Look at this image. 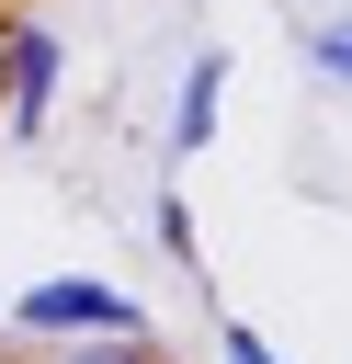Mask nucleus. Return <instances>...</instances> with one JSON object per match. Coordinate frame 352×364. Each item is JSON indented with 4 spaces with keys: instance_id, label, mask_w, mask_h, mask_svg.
<instances>
[{
    "instance_id": "nucleus-1",
    "label": "nucleus",
    "mask_w": 352,
    "mask_h": 364,
    "mask_svg": "<svg viewBox=\"0 0 352 364\" xmlns=\"http://www.w3.org/2000/svg\"><path fill=\"white\" fill-rule=\"evenodd\" d=\"M23 330H102V341H136V296H114V284H34V296H23Z\"/></svg>"
},
{
    "instance_id": "nucleus-4",
    "label": "nucleus",
    "mask_w": 352,
    "mask_h": 364,
    "mask_svg": "<svg viewBox=\"0 0 352 364\" xmlns=\"http://www.w3.org/2000/svg\"><path fill=\"white\" fill-rule=\"evenodd\" d=\"M307 57H318L329 80H352V23H318V34H307Z\"/></svg>"
},
{
    "instance_id": "nucleus-5",
    "label": "nucleus",
    "mask_w": 352,
    "mask_h": 364,
    "mask_svg": "<svg viewBox=\"0 0 352 364\" xmlns=\"http://www.w3.org/2000/svg\"><path fill=\"white\" fill-rule=\"evenodd\" d=\"M216 353H227V364H273V341H261L250 318H216Z\"/></svg>"
},
{
    "instance_id": "nucleus-3",
    "label": "nucleus",
    "mask_w": 352,
    "mask_h": 364,
    "mask_svg": "<svg viewBox=\"0 0 352 364\" xmlns=\"http://www.w3.org/2000/svg\"><path fill=\"white\" fill-rule=\"evenodd\" d=\"M216 91H227V57H193L182 114H170V148H204V136H216Z\"/></svg>"
},
{
    "instance_id": "nucleus-6",
    "label": "nucleus",
    "mask_w": 352,
    "mask_h": 364,
    "mask_svg": "<svg viewBox=\"0 0 352 364\" xmlns=\"http://www.w3.org/2000/svg\"><path fill=\"white\" fill-rule=\"evenodd\" d=\"M91 364H114V341H102V353H91Z\"/></svg>"
},
{
    "instance_id": "nucleus-2",
    "label": "nucleus",
    "mask_w": 352,
    "mask_h": 364,
    "mask_svg": "<svg viewBox=\"0 0 352 364\" xmlns=\"http://www.w3.org/2000/svg\"><path fill=\"white\" fill-rule=\"evenodd\" d=\"M45 80H57V34H23V46H0V91H11V125H23V136L45 125Z\"/></svg>"
}]
</instances>
